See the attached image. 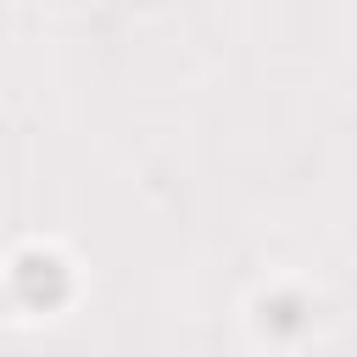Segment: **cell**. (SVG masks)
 Masks as SVG:
<instances>
[{"label": "cell", "mask_w": 357, "mask_h": 357, "mask_svg": "<svg viewBox=\"0 0 357 357\" xmlns=\"http://www.w3.org/2000/svg\"><path fill=\"white\" fill-rule=\"evenodd\" d=\"M307 324H312V312H307V301H301V296L279 290V296H268V301H262V329H273V335H301Z\"/></svg>", "instance_id": "6da1fadb"}]
</instances>
